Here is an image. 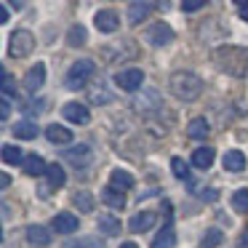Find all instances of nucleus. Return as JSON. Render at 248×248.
I'll return each instance as SVG.
<instances>
[{
	"instance_id": "obj_16",
	"label": "nucleus",
	"mask_w": 248,
	"mask_h": 248,
	"mask_svg": "<svg viewBox=\"0 0 248 248\" xmlns=\"http://www.w3.org/2000/svg\"><path fill=\"white\" fill-rule=\"evenodd\" d=\"M109 187L118 189V192H128V189L134 187V176H131L128 171H120V168H115V171L109 173Z\"/></svg>"
},
{
	"instance_id": "obj_23",
	"label": "nucleus",
	"mask_w": 248,
	"mask_h": 248,
	"mask_svg": "<svg viewBox=\"0 0 248 248\" xmlns=\"http://www.w3.org/2000/svg\"><path fill=\"white\" fill-rule=\"evenodd\" d=\"M14 136L16 139H35L38 136V123L35 120H19V123H14Z\"/></svg>"
},
{
	"instance_id": "obj_14",
	"label": "nucleus",
	"mask_w": 248,
	"mask_h": 248,
	"mask_svg": "<svg viewBox=\"0 0 248 248\" xmlns=\"http://www.w3.org/2000/svg\"><path fill=\"white\" fill-rule=\"evenodd\" d=\"M43 83H46V67L38 62V64H35L32 70L24 75V88H27L30 93H35V91H40V88H43Z\"/></svg>"
},
{
	"instance_id": "obj_15",
	"label": "nucleus",
	"mask_w": 248,
	"mask_h": 248,
	"mask_svg": "<svg viewBox=\"0 0 248 248\" xmlns=\"http://www.w3.org/2000/svg\"><path fill=\"white\" fill-rule=\"evenodd\" d=\"M96 227H99L102 235L115 237V235H120V227H123V224H120V219H118V216H112V214H99Z\"/></svg>"
},
{
	"instance_id": "obj_39",
	"label": "nucleus",
	"mask_w": 248,
	"mask_h": 248,
	"mask_svg": "<svg viewBox=\"0 0 248 248\" xmlns=\"http://www.w3.org/2000/svg\"><path fill=\"white\" fill-rule=\"evenodd\" d=\"M240 248H248V227L243 230V235H240V243H237Z\"/></svg>"
},
{
	"instance_id": "obj_18",
	"label": "nucleus",
	"mask_w": 248,
	"mask_h": 248,
	"mask_svg": "<svg viewBox=\"0 0 248 248\" xmlns=\"http://www.w3.org/2000/svg\"><path fill=\"white\" fill-rule=\"evenodd\" d=\"M46 139H48L51 144H67V141H72V131L64 128V125L51 123L48 128H46Z\"/></svg>"
},
{
	"instance_id": "obj_8",
	"label": "nucleus",
	"mask_w": 248,
	"mask_h": 248,
	"mask_svg": "<svg viewBox=\"0 0 248 248\" xmlns=\"http://www.w3.org/2000/svg\"><path fill=\"white\" fill-rule=\"evenodd\" d=\"M102 54H104V59H107L109 54H118V59L123 62V59H136V56H139V48H136L131 40H120V43H112V46H107V48H102Z\"/></svg>"
},
{
	"instance_id": "obj_28",
	"label": "nucleus",
	"mask_w": 248,
	"mask_h": 248,
	"mask_svg": "<svg viewBox=\"0 0 248 248\" xmlns=\"http://www.w3.org/2000/svg\"><path fill=\"white\" fill-rule=\"evenodd\" d=\"M221 240H224V232H221L219 227H211L203 235V240H200V248H219Z\"/></svg>"
},
{
	"instance_id": "obj_6",
	"label": "nucleus",
	"mask_w": 248,
	"mask_h": 248,
	"mask_svg": "<svg viewBox=\"0 0 248 248\" xmlns=\"http://www.w3.org/2000/svg\"><path fill=\"white\" fill-rule=\"evenodd\" d=\"M144 38H147V43H150V46L163 48V46L173 43V30L168 27L166 22H155V24H150V27H147Z\"/></svg>"
},
{
	"instance_id": "obj_29",
	"label": "nucleus",
	"mask_w": 248,
	"mask_h": 248,
	"mask_svg": "<svg viewBox=\"0 0 248 248\" xmlns=\"http://www.w3.org/2000/svg\"><path fill=\"white\" fill-rule=\"evenodd\" d=\"M152 8H155L152 3H131V6H128V14H131L128 19H131V24H139L141 19H144L147 14L152 11Z\"/></svg>"
},
{
	"instance_id": "obj_27",
	"label": "nucleus",
	"mask_w": 248,
	"mask_h": 248,
	"mask_svg": "<svg viewBox=\"0 0 248 248\" xmlns=\"http://www.w3.org/2000/svg\"><path fill=\"white\" fill-rule=\"evenodd\" d=\"M72 203H75L78 208L83 211V214H91L93 205H96V203H93V195H91V192H86V189H80V192L72 195Z\"/></svg>"
},
{
	"instance_id": "obj_12",
	"label": "nucleus",
	"mask_w": 248,
	"mask_h": 248,
	"mask_svg": "<svg viewBox=\"0 0 248 248\" xmlns=\"http://www.w3.org/2000/svg\"><path fill=\"white\" fill-rule=\"evenodd\" d=\"M51 227H54L59 235H72V232H75L80 224H78V216H75V214H70V211H62V214L54 216Z\"/></svg>"
},
{
	"instance_id": "obj_9",
	"label": "nucleus",
	"mask_w": 248,
	"mask_h": 248,
	"mask_svg": "<svg viewBox=\"0 0 248 248\" xmlns=\"http://www.w3.org/2000/svg\"><path fill=\"white\" fill-rule=\"evenodd\" d=\"M160 93L155 91V88H147L144 93H139V96L134 99V109H139V112H152V109H160Z\"/></svg>"
},
{
	"instance_id": "obj_3",
	"label": "nucleus",
	"mask_w": 248,
	"mask_h": 248,
	"mask_svg": "<svg viewBox=\"0 0 248 248\" xmlns=\"http://www.w3.org/2000/svg\"><path fill=\"white\" fill-rule=\"evenodd\" d=\"M93 72H96V62L93 59H78L75 64L70 67V72H67V88L70 91H80V88H86V83L93 78Z\"/></svg>"
},
{
	"instance_id": "obj_2",
	"label": "nucleus",
	"mask_w": 248,
	"mask_h": 248,
	"mask_svg": "<svg viewBox=\"0 0 248 248\" xmlns=\"http://www.w3.org/2000/svg\"><path fill=\"white\" fill-rule=\"evenodd\" d=\"M171 93L176 99H182V102H195L203 93V80L195 72H187V70L173 72L171 75Z\"/></svg>"
},
{
	"instance_id": "obj_43",
	"label": "nucleus",
	"mask_w": 248,
	"mask_h": 248,
	"mask_svg": "<svg viewBox=\"0 0 248 248\" xmlns=\"http://www.w3.org/2000/svg\"><path fill=\"white\" fill-rule=\"evenodd\" d=\"M120 248H139L136 243H120Z\"/></svg>"
},
{
	"instance_id": "obj_33",
	"label": "nucleus",
	"mask_w": 248,
	"mask_h": 248,
	"mask_svg": "<svg viewBox=\"0 0 248 248\" xmlns=\"http://www.w3.org/2000/svg\"><path fill=\"white\" fill-rule=\"evenodd\" d=\"M64 248H104L99 237H78V240L67 243Z\"/></svg>"
},
{
	"instance_id": "obj_25",
	"label": "nucleus",
	"mask_w": 248,
	"mask_h": 248,
	"mask_svg": "<svg viewBox=\"0 0 248 248\" xmlns=\"http://www.w3.org/2000/svg\"><path fill=\"white\" fill-rule=\"evenodd\" d=\"M46 176H48V184H51L54 189L64 187V182H67V173H64V168H62L59 163H48V171H46Z\"/></svg>"
},
{
	"instance_id": "obj_30",
	"label": "nucleus",
	"mask_w": 248,
	"mask_h": 248,
	"mask_svg": "<svg viewBox=\"0 0 248 248\" xmlns=\"http://www.w3.org/2000/svg\"><path fill=\"white\" fill-rule=\"evenodd\" d=\"M3 160L16 166V163L24 160V155H22V150H19L16 144H6V147H3ZM22 166H24V163H22Z\"/></svg>"
},
{
	"instance_id": "obj_13",
	"label": "nucleus",
	"mask_w": 248,
	"mask_h": 248,
	"mask_svg": "<svg viewBox=\"0 0 248 248\" xmlns=\"http://www.w3.org/2000/svg\"><path fill=\"white\" fill-rule=\"evenodd\" d=\"M155 221H157V216L152 214V211H139V214H134V216H131L128 230L139 235V232H147L150 227H155Z\"/></svg>"
},
{
	"instance_id": "obj_37",
	"label": "nucleus",
	"mask_w": 248,
	"mask_h": 248,
	"mask_svg": "<svg viewBox=\"0 0 248 248\" xmlns=\"http://www.w3.org/2000/svg\"><path fill=\"white\" fill-rule=\"evenodd\" d=\"M182 8H184V11H200V8H205V3H203V0H184Z\"/></svg>"
},
{
	"instance_id": "obj_17",
	"label": "nucleus",
	"mask_w": 248,
	"mask_h": 248,
	"mask_svg": "<svg viewBox=\"0 0 248 248\" xmlns=\"http://www.w3.org/2000/svg\"><path fill=\"white\" fill-rule=\"evenodd\" d=\"M27 240L32 246H48L51 243V230L43 224H30L27 227Z\"/></svg>"
},
{
	"instance_id": "obj_20",
	"label": "nucleus",
	"mask_w": 248,
	"mask_h": 248,
	"mask_svg": "<svg viewBox=\"0 0 248 248\" xmlns=\"http://www.w3.org/2000/svg\"><path fill=\"white\" fill-rule=\"evenodd\" d=\"M46 171H48V163L40 155L32 152V155L24 157V173H27V176H40V173H46Z\"/></svg>"
},
{
	"instance_id": "obj_32",
	"label": "nucleus",
	"mask_w": 248,
	"mask_h": 248,
	"mask_svg": "<svg viewBox=\"0 0 248 248\" xmlns=\"http://www.w3.org/2000/svg\"><path fill=\"white\" fill-rule=\"evenodd\" d=\"M67 43L70 46H83L86 43V27H80V24L70 27V32H67Z\"/></svg>"
},
{
	"instance_id": "obj_34",
	"label": "nucleus",
	"mask_w": 248,
	"mask_h": 248,
	"mask_svg": "<svg viewBox=\"0 0 248 248\" xmlns=\"http://www.w3.org/2000/svg\"><path fill=\"white\" fill-rule=\"evenodd\" d=\"M232 205H235V211H240V214H248V189H237V192L232 195Z\"/></svg>"
},
{
	"instance_id": "obj_35",
	"label": "nucleus",
	"mask_w": 248,
	"mask_h": 248,
	"mask_svg": "<svg viewBox=\"0 0 248 248\" xmlns=\"http://www.w3.org/2000/svg\"><path fill=\"white\" fill-rule=\"evenodd\" d=\"M16 96V83H14V78L8 75V72H3V99H11Z\"/></svg>"
},
{
	"instance_id": "obj_31",
	"label": "nucleus",
	"mask_w": 248,
	"mask_h": 248,
	"mask_svg": "<svg viewBox=\"0 0 248 248\" xmlns=\"http://www.w3.org/2000/svg\"><path fill=\"white\" fill-rule=\"evenodd\" d=\"M171 168H173V176H176V179L189 182V163H184L182 157H173V160H171Z\"/></svg>"
},
{
	"instance_id": "obj_38",
	"label": "nucleus",
	"mask_w": 248,
	"mask_h": 248,
	"mask_svg": "<svg viewBox=\"0 0 248 248\" xmlns=\"http://www.w3.org/2000/svg\"><path fill=\"white\" fill-rule=\"evenodd\" d=\"M8 115H11V102H8V99H3V107H0V118L8 120Z\"/></svg>"
},
{
	"instance_id": "obj_10",
	"label": "nucleus",
	"mask_w": 248,
	"mask_h": 248,
	"mask_svg": "<svg viewBox=\"0 0 248 248\" xmlns=\"http://www.w3.org/2000/svg\"><path fill=\"white\" fill-rule=\"evenodd\" d=\"M62 115H64V120H70V123H75V125H86L88 120H91V115H88V107H86V104H78V102L64 104Z\"/></svg>"
},
{
	"instance_id": "obj_1",
	"label": "nucleus",
	"mask_w": 248,
	"mask_h": 248,
	"mask_svg": "<svg viewBox=\"0 0 248 248\" xmlns=\"http://www.w3.org/2000/svg\"><path fill=\"white\" fill-rule=\"evenodd\" d=\"M216 70L227 72L230 78H248V48L243 46H221L214 51Z\"/></svg>"
},
{
	"instance_id": "obj_11",
	"label": "nucleus",
	"mask_w": 248,
	"mask_h": 248,
	"mask_svg": "<svg viewBox=\"0 0 248 248\" xmlns=\"http://www.w3.org/2000/svg\"><path fill=\"white\" fill-rule=\"evenodd\" d=\"M93 24L99 27V32H107V35H112V32H118V27H120V19H118V14H115V11H109V8H104V11H99L96 16H93Z\"/></svg>"
},
{
	"instance_id": "obj_22",
	"label": "nucleus",
	"mask_w": 248,
	"mask_h": 248,
	"mask_svg": "<svg viewBox=\"0 0 248 248\" xmlns=\"http://www.w3.org/2000/svg\"><path fill=\"white\" fill-rule=\"evenodd\" d=\"M211 163H214V147H198V150L192 152V166H195V168H203V171H208Z\"/></svg>"
},
{
	"instance_id": "obj_4",
	"label": "nucleus",
	"mask_w": 248,
	"mask_h": 248,
	"mask_svg": "<svg viewBox=\"0 0 248 248\" xmlns=\"http://www.w3.org/2000/svg\"><path fill=\"white\" fill-rule=\"evenodd\" d=\"M35 51V35L27 32V30H14L11 38H8V54L16 56V59H24Z\"/></svg>"
},
{
	"instance_id": "obj_24",
	"label": "nucleus",
	"mask_w": 248,
	"mask_h": 248,
	"mask_svg": "<svg viewBox=\"0 0 248 248\" xmlns=\"http://www.w3.org/2000/svg\"><path fill=\"white\" fill-rule=\"evenodd\" d=\"M224 168H227V171H232V173L243 171V168H246V155H243L240 150L224 152Z\"/></svg>"
},
{
	"instance_id": "obj_21",
	"label": "nucleus",
	"mask_w": 248,
	"mask_h": 248,
	"mask_svg": "<svg viewBox=\"0 0 248 248\" xmlns=\"http://www.w3.org/2000/svg\"><path fill=\"white\" fill-rule=\"evenodd\" d=\"M152 248H176V232L171 224H166L152 240Z\"/></svg>"
},
{
	"instance_id": "obj_7",
	"label": "nucleus",
	"mask_w": 248,
	"mask_h": 248,
	"mask_svg": "<svg viewBox=\"0 0 248 248\" xmlns=\"http://www.w3.org/2000/svg\"><path fill=\"white\" fill-rule=\"evenodd\" d=\"M115 83H118V88H123V91H136V88H141V83H144V72L141 70H120L118 75H115Z\"/></svg>"
},
{
	"instance_id": "obj_41",
	"label": "nucleus",
	"mask_w": 248,
	"mask_h": 248,
	"mask_svg": "<svg viewBox=\"0 0 248 248\" xmlns=\"http://www.w3.org/2000/svg\"><path fill=\"white\" fill-rule=\"evenodd\" d=\"M8 184H11V176H8V173H3V176H0V187L6 189V187H8Z\"/></svg>"
},
{
	"instance_id": "obj_42",
	"label": "nucleus",
	"mask_w": 248,
	"mask_h": 248,
	"mask_svg": "<svg viewBox=\"0 0 248 248\" xmlns=\"http://www.w3.org/2000/svg\"><path fill=\"white\" fill-rule=\"evenodd\" d=\"M240 16L248 22V3H243V6H240Z\"/></svg>"
},
{
	"instance_id": "obj_5",
	"label": "nucleus",
	"mask_w": 248,
	"mask_h": 248,
	"mask_svg": "<svg viewBox=\"0 0 248 248\" xmlns=\"http://www.w3.org/2000/svg\"><path fill=\"white\" fill-rule=\"evenodd\" d=\"M62 160L72 163L75 168H86L93 163V150L88 144H78V147H67L62 150Z\"/></svg>"
},
{
	"instance_id": "obj_40",
	"label": "nucleus",
	"mask_w": 248,
	"mask_h": 248,
	"mask_svg": "<svg viewBox=\"0 0 248 248\" xmlns=\"http://www.w3.org/2000/svg\"><path fill=\"white\" fill-rule=\"evenodd\" d=\"M0 22H8V6H6V3L0 6Z\"/></svg>"
},
{
	"instance_id": "obj_26",
	"label": "nucleus",
	"mask_w": 248,
	"mask_h": 248,
	"mask_svg": "<svg viewBox=\"0 0 248 248\" xmlns=\"http://www.w3.org/2000/svg\"><path fill=\"white\" fill-rule=\"evenodd\" d=\"M102 200L109 205V208H118V211H123V208H125V198H123V192H118V189H112V187H104Z\"/></svg>"
},
{
	"instance_id": "obj_36",
	"label": "nucleus",
	"mask_w": 248,
	"mask_h": 248,
	"mask_svg": "<svg viewBox=\"0 0 248 248\" xmlns=\"http://www.w3.org/2000/svg\"><path fill=\"white\" fill-rule=\"evenodd\" d=\"M189 192H198L203 200H216V198H219V192H216V189H198L192 182H189Z\"/></svg>"
},
{
	"instance_id": "obj_19",
	"label": "nucleus",
	"mask_w": 248,
	"mask_h": 248,
	"mask_svg": "<svg viewBox=\"0 0 248 248\" xmlns=\"http://www.w3.org/2000/svg\"><path fill=\"white\" fill-rule=\"evenodd\" d=\"M208 131H211V125H208V120H205V118H192V120H189V125H187V136H189V139H195V141H203L205 136H208Z\"/></svg>"
}]
</instances>
